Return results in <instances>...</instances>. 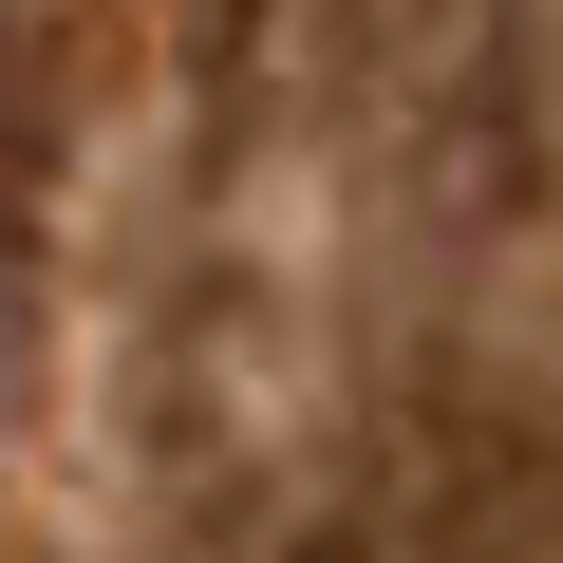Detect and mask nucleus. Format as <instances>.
<instances>
[{
    "label": "nucleus",
    "instance_id": "obj_1",
    "mask_svg": "<svg viewBox=\"0 0 563 563\" xmlns=\"http://www.w3.org/2000/svg\"><path fill=\"white\" fill-rule=\"evenodd\" d=\"M470 169L507 188L544 320H563V0H470Z\"/></svg>",
    "mask_w": 563,
    "mask_h": 563
},
{
    "label": "nucleus",
    "instance_id": "obj_2",
    "mask_svg": "<svg viewBox=\"0 0 563 563\" xmlns=\"http://www.w3.org/2000/svg\"><path fill=\"white\" fill-rule=\"evenodd\" d=\"M0 320H20V301H0Z\"/></svg>",
    "mask_w": 563,
    "mask_h": 563
}]
</instances>
